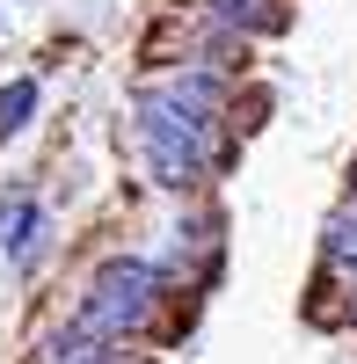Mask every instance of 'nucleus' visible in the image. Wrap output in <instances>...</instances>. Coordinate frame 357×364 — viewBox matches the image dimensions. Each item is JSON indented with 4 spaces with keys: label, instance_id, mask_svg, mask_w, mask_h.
<instances>
[{
    "label": "nucleus",
    "instance_id": "nucleus-1",
    "mask_svg": "<svg viewBox=\"0 0 357 364\" xmlns=\"http://www.w3.org/2000/svg\"><path fill=\"white\" fill-rule=\"evenodd\" d=\"M212 139H219V80L212 73H183V80L154 87V95H139V146H146L154 182H168V190L197 182L204 161H212Z\"/></svg>",
    "mask_w": 357,
    "mask_h": 364
},
{
    "label": "nucleus",
    "instance_id": "nucleus-2",
    "mask_svg": "<svg viewBox=\"0 0 357 364\" xmlns=\"http://www.w3.org/2000/svg\"><path fill=\"white\" fill-rule=\"evenodd\" d=\"M154 299H161V269H154V262H139V255L102 262L95 277H87L73 321L58 328L51 364H73V357H87V350H110L117 336H132V328L154 314Z\"/></svg>",
    "mask_w": 357,
    "mask_h": 364
},
{
    "label": "nucleus",
    "instance_id": "nucleus-3",
    "mask_svg": "<svg viewBox=\"0 0 357 364\" xmlns=\"http://www.w3.org/2000/svg\"><path fill=\"white\" fill-rule=\"evenodd\" d=\"M29 109H37V80H8V87H0V146H8L22 124H29Z\"/></svg>",
    "mask_w": 357,
    "mask_h": 364
},
{
    "label": "nucleus",
    "instance_id": "nucleus-4",
    "mask_svg": "<svg viewBox=\"0 0 357 364\" xmlns=\"http://www.w3.org/2000/svg\"><path fill=\"white\" fill-rule=\"evenodd\" d=\"M329 262L336 269H357V204L329 219Z\"/></svg>",
    "mask_w": 357,
    "mask_h": 364
},
{
    "label": "nucleus",
    "instance_id": "nucleus-5",
    "mask_svg": "<svg viewBox=\"0 0 357 364\" xmlns=\"http://www.w3.org/2000/svg\"><path fill=\"white\" fill-rule=\"evenodd\" d=\"M204 15L212 22H241V29H262V22H277L262 0H204Z\"/></svg>",
    "mask_w": 357,
    "mask_h": 364
},
{
    "label": "nucleus",
    "instance_id": "nucleus-6",
    "mask_svg": "<svg viewBox=\"0 0 357 364\" xmlns=\"http://www.w3.org/2000/svg\"><path fill=\"white\" fill-rule=\"evenodd\" d=\"M73 364H124V350H87V357H73Z\"/></svg>",
    "mask_w": 357,
    "mask_h": 364
},
{
    "label": "nucleus",
    "instance_id": "nucleus-7",
    "mask_svg": "<svg viewBox=\"0 0 357 364\" xmlns=\"http://www.w3.org/2000/svg\"><path fill=\"white\" fill-rule=\"evenodd\" d=\"M350 306H357V299H350Z\"/></svg>",
    "mask_w": 357,
    "mask_h": 364
}]
</instances>
